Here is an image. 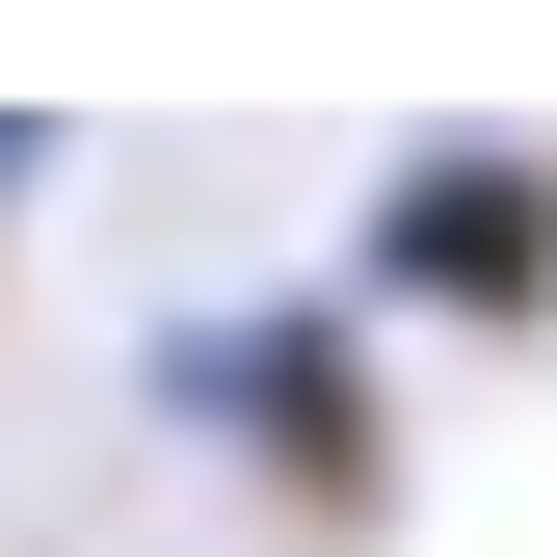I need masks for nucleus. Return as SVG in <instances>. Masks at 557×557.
Instances as JSON below:
<instances>
[{
  "mask_svg": "<svg viewBox=\"0 0 557 557\" xmlns=\"http://www.w3.org/2000/svg\"><path fill=\"white\" fill-rule=\"evenodd\" d=\"M531 239H557L531 186H425V213H398V265H425V293H531Z\"/></svg>",
  "mask_w": 557,
  "mask_h": 557,
  "instance_id": "f257e3e1",
  "label": "nucleus"
}]
</instances>
